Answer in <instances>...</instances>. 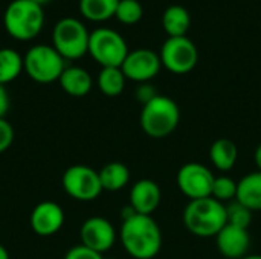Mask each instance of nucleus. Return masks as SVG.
Listing matches in <instances>:
<instances>
[{"mask_svg":"<svg viewBox=\"0 0 261 259\" xmlns=\"http://www.w3.org/2000/svg\"><path fill=\"white\" fill-rule=\"evenodd\" d=\"M214 179L216 176L208 166L197 162H190L179 169L176 182L180 192L188 200H199L211 197Z\"/></svg>","mask_w":261,"mask_h":259,"instance_id":"9d476101","label":"nucleus"},{"mask_svg":"<svg viewBox=\"0 0 261 259\" xmlns=\"http://www.w3.org/2000/svg\"><path fill=\"white\" fill-rule=\"evenodd\" d=\"M254 160H255V165L258 168V171L261 172V143L255 148V153H254Z\"/></svg>","mask_w":261,"mask_h":259,"instance_id":"7c9ffc66","label":"nucleus"},{"mask_svg":"<svg viewBox=\"0 0 261 259\" xmlns=\"http://www.w3.org/2000/svg\"><path fill=\"white\" fill-rule=\"evenodd\" d=\"M8 110H9V95L5 85L0 84V118H5Z\"/></svg>","mask_w":261,"mask_h":259,"instance_id":"c756f323","label":"nucleus"},{"mask_svg":"<svg viewBox=\"0 0 261 259\" xmlns=\"http://www.w3.org/2000/svg\"><path fill=\"white\" fill-rule=\"evenodd\" d=\"M239 159V148L231 139H217L210 147V160L219 171H231Z\"/></svg>","mask_w":261,"mask_h":259,"instance_id":"a211bd4d","label":"nucleus"},{"mask_svg":"<svg viewBox=\"0 0 261 259\" xmlns=\"http://www.w3.org/2000/svg\"><path fill=\"white\" fill-rule=\"evenodd\" d=\"M80 238L83 246L102 255L113 247L116 241V232L107 218L90 217L83 223L80 229Z\"/></svg>","mask_w":261,"mask_h":259,"instance_id":"f8f14e48","label":"nucleus"},{"mask_svg":"<svg viewBox=\"0 0 261 259\" xmlns=\"http://www.w3.org/2000/svg\"><path fill=\"white\" fill-rule=\"evenodd\" d=\"M184 224L190 234L199 238H216L228 224L226 206L213 197L190 200L182 215Z\"/></svg>","mask_w":261,"mask_h":259,"instance_id":"f03ea898","label":"nucleus"},{"mask_svg":"<svg viewBox=\"0 0 261 259\" xmlns=\"http://www.w3.org/2000/svg\"><path fill=\"white\" fill-rule=\"evenodd\" d=\"M226 221L231 226L240 229H249L252 223V211H249L246 206L234 200L226 206Z\"/></svg>","mask_w":261,"mask_h":259,"instance_id":"a878e982","label":"nucleus"},{"mask_svg":"<svg viewBox=\"0 0 261 259\" xmlns=\"http://www.w3.org/2000/svg\"><path fill=\"white\" fill-rule=\"evenodd\" d=\"M161 67L162 61L159 53L150 49H136L128 52L121 66V70L127 79L142 84L153 79L159 73Z\"/></svg>","mask_w":261,"mask_h":259,"instance_id":"9b49d317","label":"nucleus"},{"mask_svg":"<svg viewBox=\"0 0 261 259\" xmlns=\"http://www.w3.org/2000/svg\"><path fill=\"white\" fill-rule=\"evenodd\" d=\"M0 259H9V253H8V250L0 244Z\"/></svg>","mask_w":261,"mask_h":259,"instance_id":"2f4dec72","label":"nucleus"},{"mask_svg":"<svg viewBox=\"0 0 261 259\" xmlns=\"http://www.w3.org/2000/svg\"><path fill=\"white\" fill-rule=\"evenodd\" d=\"M3 23L6 32L20 41L35 38L44 24L43 6L32 0H12L5 11Z\"/></svg>","mask_w":261,"mask_h":259,"instance_id":"20e7f679","label":"nucleus"},{"mask_svg":"<svg viewBox=\"0 0 261 259\" xmlns=\"http://www.w3.org/2000/svg\"><path fill=\"white\" fill-rule=\"evenodd\" d=\"M58 81H60L61 89L67 95L75 96V98L86 96L92 90V85H93L90 73L86 69L76 67V66L66 67Z\"/></svg>","mask_w":261,"mask_h":259,"instance_id":"dca6fc26","label":"nucleus"},{"mask_svg":"<svg viewBox=\"0 0 261 259\" xmlns=\"http://www.w3.org/2000/svg\"><path fill=\"white\" fill-rule=\"evenodd\" d=\"M144 15V8L139 0H119L115 17L124 24H136Z\"/></svg>","mask_w":261,"mask_h":259,"instance_id":"b1692460","label":"nucleus"},{"mask_svg":"<svg viewBox=\"0 0 261 259\" xmlns=\"http://www.w3.org/2000/svg\"><path fill=\"white\" fill-rule=\"evenodd\" d=\"M162 66L176 75L191 72L199 61V50L193 40L185 37H168L159 52Z\"/></svg>","mask_w":261,"mask_h":259,"instance_id":"6e6552de","label":"nucleus"},{"mask_svg":"<svg viewBox=\"0 0 261 259\" xmlns=\"http://www.w3.org/2000/svg\"><path fill=\"white\" fill-rule=\"evenodd\" d=\"M90 32L86 24L73 17H64L57 21L52 32L55 50L64 60H78L89 52Z\"/></svg>","mask_w":261,"mask_h":259,"instance_id":"39448f33","label":"nucleus"},{"mask_svg":"<svg viewBox=\"0 0 261 259\" xmlns=\"http://www.w3.org/2000/svg\"><path fill=\"white\" fill-rule=\"evenodd\" d=\"M141 127L151 139L168 137L180 122V110L170 96L158 95L150 102L142 105Z\"/></svg>","mask_w":261,"mask_h":259,"instance_id":"7ed1b4c3","label":"nucleus"},{"mask_svg":"<svg viewBox=\"0 0 261 259\" xmlns=\"http://www.w3.org/2000/svg\"><path fill=\"white\" fill-rule=\"evenodd\" d=\"M162 191L154 180H138L130 189V206L136 214L151 215L161 205Z\"/></svg>","mask_w":261,"mask_h":259,"instance_id":"2eb2a0df","label":"nucleus"},{"mask_svg":"<svg viewBox=\"0 0 261 259\" xmlns=\"http://www.w3.org/2000/svg\"><path fill=\"white\" fill-rule=\"evenodd\" d=\"M119 0H80V12L92 21H104L116 14Z\"/></svg>","mask_w":261,"mask_h":259,"instance_id":"412c9836","label":"nucleus"},{"mask_svg":"<svg viewBox=\"0 0 261 259\" xmlns=\"http://www.w3.org/2000/svg\"><path fill=\"white\" fill-rule=\"evenodd\" d=\"M29 223L32 231L40 237L55 235L64 224L63 208L55 202H41L32 209Z\"/></svg>","mask_w":261,"mask_h":259,"instance_id":"ddd939ff","label":"nucleus"},{"mask_svg":"<svg viewBox=\"0 0 261 259\" xmlns=\"http://www.w3.org/2000/svg\"><path fill=\"white\" fill-rule=\"evenodd\" d=\"M125 79L121 67H102L98 75V87L106 96H118L124 92Z\"/></svg>","mask_w":261,"mask_h":259,"instance_id":"4be33fe9","label":"nucleus"},{"mask_svg":"<svg viewBox=\"0 0 261 259\" xmlns=\"http://www.w3.org/2000/svg\"><path fill=\"white\" fill-rule=\"evenodd\" d=\"M14 142V128L5 119L0 118V154L5 153Z\"/></svg>","mask_w":261,"mask_h":259,"instance_id":"bb28decb","label":"nucleus"},{"mask_svg":"<svg viewBox=\"0 0 261 259\" xmlns=\"http://www.w3.org/2000/svg\"><path fill=\"white\" fill-rule=\"evenodd\" d=\"M32 2H35L37 5H40V6H43V5H46V3H49L50 0H32Z\"/></svg>","mask_w":261,"mask_h":259,"instance_id":"473e14b6","label":"nucleus"},{"mask_svg":"<svg viewBox=\"0 0 261 259\" xmlns=\"http://www.w3.org/2000/svg\"><path fill=\"white\" fill-rule=\"evenodd\" d=\"M102 191H119L130 182V169L121 162H110L98 171Z\"/></svg>","mask_w":261,"mask_h":259,"instance_id":"aec40b11","label":"nucleus"},{"mask_svg":"<svg viewBox=\"0 0 261 259\" xmlns=\"http://www.w3.org/2000/svg\"><path fill=\"white\" fill-rule=\"evenodd\" d=\"M242 259H261V255H246L245 258Z\"/></svg>","mask_w":261,"mask_h":259,"instance_id":"72a5a7b5","label":"nucleus"},{"mask_svg":"<svg viewBox=\"0 0 261 259\" xmlns=\"http://www.w3.org/2000/svg\"><path fill=\"white\" fill-rule=\"evenodd\" d=\"M162 26L168 37H185L191 26V15L182 5H170L162 14Z\"/></svg>","mask_w":261,"mask_h":259,"instance_id":"6ab92c4d","label":"nucleus"},{"mask_svg":"<svg viewBox=\"0 0 261 259\" xmlns=\"http://www.w3.org/2000/svg\"><path fill=\"white\" fill-rule=\"evenodd\" d=\"M211 197L220 203L234 202L237 197V182L228 176H219L214 179Z\"/></svg>","mask_w":261,"mask_h":259,"instance_id":"393cba45","label":"nucleus"},{"mask_svg":"<svg viewBox=\"0 0 261 259\" xmlns=\"http://www.w3.org/2000/svg\"><path fill=\"white\" fill-rule=\"evenodd\" d=\"M124 37L110 27H98L90 32L89 53L102 67H121L128 55Z\"/></svg>","mask_w":261,"mask_h":259,"instance_id":"0eeeda50","label":"nucleus"},{"mask_svg":"<svg viewBox=\"0 0 261 259\" xmlns=\"http://www.w3.org/2000/svg\"><path fill=\"white\" fill-rule=\"evenodd\" d=\"M23 70L21 55L9 47L0 49V84L5 85L14 81Z\"/></svg>","mask_w":261,"mask_h":259,"instance_id":"5701e85b","label":"nucleus"},{"mask_svg":"<svg viewBox=\"0 0 261 259\" xmlns=\"http://www.w3.org/2000/svg\"><path fill=\"white\" fill-rule=\"evenodd\" d=\"M217 249L222 256L228 259H242L248 255L251 237L248 229H240L226 224L216 237Z\"/></svg>","mask_w":261,"mask_h":259,"instance_id":"4468645a","label":"nucleus"},{"mask_svg":"<svg viewBox=\"0 0 261 259\" xmlns=\"http://www.w3.org/2000/svg\"><path fill=\"white\" fill-rule=\"evenodd\" d=\"M236 200L246 206L249 211H261V172L255 171L245 176L237 182V197Z\"/></svg>","mask_w":261,"mask_h":259,"instance_id":"f3484780","label":"nucleus"},{"mask_svg":"<svg viewBox=\"0 0 261 259\" xmlns=\"http://www.w3.org/2000/svg\"><path fill=\"white\" fill-rule=\"evenodd\" d=\"M64 259H104V258H102V255H101V253H98V252H95V250H92V249H89V247H86V246L80 244V246L72 247V249L66 253Z\"/></svg>","mask_w":261,"mask_h":259,"instance_id":"cd10ccee","label":"nucleus"},{"mask_svg":"<svg viewBox=\"0 0 261 259\" xmlns=\"http://www.w3.org/2000/svg\"><path fill=\"white\" fill-rule=\"evenodd\" d=\"M63 188L66 194L78 202H92L102 192L98 171L86 165L69 166L63 174Z\"/></svg>","mask_w":261,"mask_h":259,"instance_id":"1a4fd4ad","label":"nucleus"},{"mask_svg":"<svg viewBox=\"0 0 261 259\" xmlns=\"http://www.w3.org/2000/svg\"><path fill=\"white\" fill-rule=\"evenodd\" d=\"M23 69L31 79L40 84L58 81L66 69L64 58L54 46L37 44L32 46L23 56Z\"/></svg>","mask_w":261,"mask_h":259,"instance_id":"423d86ee","label":"nucleus"},{"mask_svg":"<svg viewBox=\"0 0 261 259\" xmlns=\"http://www.w3.org/2000/svg\"><path fill=\"white\" fill-rule=\"evenodd\" d=\"M121 243L124 250L135 259L156 258L162 249V232L151 215L135 214L122 220Z\"/></svg>","mask_w":261,"mask_h":259,"instance_id":"f257e3e1","label":"nucleus"},{"mask_svg":"<svg viewBox=\"0 0 261 259\" xmlns=\"http://www.w3.org/2000/svg\"><path fill=\"white\" fill-rule=\"evenodd\" d=\"M159 93L156 92L154 85L148 84V82H142L139 84V87L136 89V99L139 102H142V105H145L147 102H150L153 98H156Z\"/></svg>","mask_w":261,"mask_h":259,"instance_id":"c85d7f7f","label":"nucleus"}]
</instances>
